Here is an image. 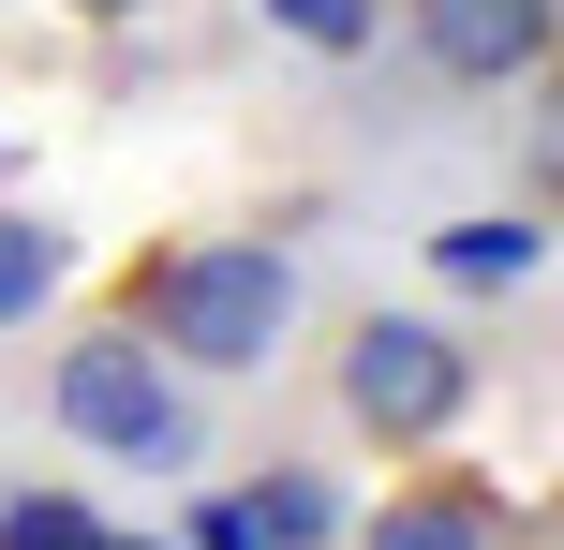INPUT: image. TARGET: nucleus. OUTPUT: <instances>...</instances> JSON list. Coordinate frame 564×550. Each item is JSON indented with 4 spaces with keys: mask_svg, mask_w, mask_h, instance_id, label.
<instances>
[{
    "mask_svg": "<svg viewBox=\"0 0 564 550\" xmlns=\"http://www.w3.org/2000/svg\"><path fill=\"white\" fill-rule=\"evenodd\" d=\"M119 313H134L194 387H238V373H268V357L297 343V254H282V238H178V254L134 268Z\"/></svg>",
    "mask_w": 564,
    "mask_h": 550,
    "instance_id": "1",
    "label": "nucleus"
},
{
    "mask_svg": "<svg viewBox=\"0 0 564 550\" xmlns=\"http://www.w3.org/2000/svg\"><path fill=\"white\" fill-rule=\"evenodd\" d=\"M45 402H59V432L89 446V462H194V373H178L164 343H149L134 313H89V327H59V373H45Z\"/></svg>",
    "mask_w": 564,
    "mask_h": 550,
    "instance_id": "2",
    "label": "nucleus"
},
{
    "mask_svg": "<svg viewBox=\"0 0 564 550\" xmlns=\"http://www.w3.org/2000/svg\"><path fill=\"white\" fill-rule=\"evenodd\" d=\"M327 387H341V417H357L387 462H431V446L476 417V343H460L446 313H357L341 357H327Z\"/></svg>",
    "mask_w": 564,
    "mask_h": 550,
    "instance_id": "3",
    "label": "nucleus"
},
{
    "mask_svg": "<svg viewBox=\"0 0 564 550\" xmlns=\"http://www.w3.org/2000/svg\"><path fill=\"white\" fill-rule=\"evenodd\" d=\"M416 15V60L446 89H520L564 60V0H401Z\"/></svg>",
    "mask_w": 564,
    "mask_h": 550,
    "instance_id": "4",
    "label": "nucleus"
},
{
    "mask_svg": "<svg viewBox=\"0 0 564 550\" xmlns=\"http://www.w3.org/2000/svg\"><path fill=\"white\" fill-rule=\"evenodd\" d=\"M357 550H506V492L490 476H416L357 521Z\"/></svg>",
    "mask_w": 564,
    "mask_h": 550,
    "instance_id": "5",
    "label": "nucleus"
},
{
    "mask_svg": "<svg viewBox=\"0 0 564 550\" xmlns=\"http://www.w3.org/2000/svg\"><path fill=\"white\" fill-rule=\"evenodd\" d=\"M238 521H253L268 550H327V536H341V492H327L312 462H268L253 492H238Z\"/></svg>",
    "mask_w": 564,
    "mask_h": 550,
    "instance_id": "6",
    "label": "nucleus"
},
{
    "mask_svg": "<svg viewBox=\"0 0 564 550\" xmlns=\"http://www.w3.org/2000/svg\"><path fill=\"white\" fill-rule=\"evenodd\" d=\"M59 283H75V238H59V224H30V208H0V327H30Z\"/></svg>",
    "mask_w": 564,
    "mask_h": 550,
    "instance_id": "7",
    "label": "nucleus"
},
{
    "mask_svg": "<svg viewBox=\"0 0 564 550\" xmlns=\"http://www.w3.org/2000/svg\"><path fill=\"white\" fill-rule=\"evenodd\" d=\"M431 254H446V283H520V268L550 254V224H446Z\"/></svg>",
    "mask_w": 564,
    "mask_h": 550,
    "instance_id": "8",
    "label": "nucleus"
},
{
    "mask_svg": "<svg viewBox=\"0 0 564 550\" xmlns=\"http://www.w3.org/2000/svg\"><path fill=\"white\" fill-rule=\"evenodd\" d=\"M268 15L297 30L312 60H371V45H387V0H268Z\"/></svg>",
    "mask_w": 564,
    "mask_h": 550,
    "instance_id": "9",
    "label": "nucleus"
},
{
    "mask_svg": "<svg viewBox=\"0 0 564 550\" xmlns=\"http://www.w3.org/2000/svg\"><path fill=\"white\" fill-rule=\"evenodd\" d=\"M0 550H105V521H89L75 492H15L0 506Z\"/></svg>",
    "mask_w": 564,
    "mask_h": 550,
    "instance_id": "10",
    "label": "nucleus"
},
{
    "mask_svg": "<svg viewBox=\"0 0 564 550\" xmlns=\"http://www.w3.org/2000/svg\"><path fill=\"white\" fill-rule=\"evenodd\" d=\"M194 550H268V536L238 521V506H194Z\"/></svg>",
    "mask_w": 564,
    "mask_h": 550,
    "instance_id": "11",
    "label": "nucleus"
},
{
    "mask_svg": "<svg viewBox=\"0 0 564 550\" xmlns=\"http://www.w3.org/2000/svg\"><path fill=\"white\" fill-rule=\"evenodd\" d=\"M59 15H89V30H119V15H149V0H59Z\"/></svg>",
    "mask_w": 564,
    "mask_h": 550,
    "instance_id": "12",
    "label": "nucleus"
},
{
    "mask_svg": "<svg viewBox=\"0 0 564 550\" xmlns=\"http://www.w3.org/2000/svg\"><path fill=\"white\" fill-rule=\"evenodd\" d=\"M105 550H164V536H105Z\"/></svg>",
    "mask_w": 564,
    "mask_h": 550,
    "instance_id": "13",
    "label": "nucleus"
}]
</instances>
